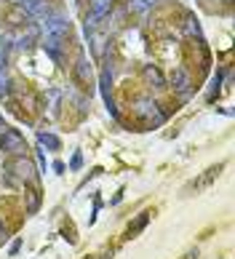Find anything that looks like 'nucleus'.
<instances>
[{
    "mask_svg": "<svg viewBox=\"0 0 235 259\" xmlns=\"http://www.w3.org/2000/svg\"><path fill=\"white\" fill-rule=\"evenodd\" d=\"M150 219H152V211H142V214L136 217V219H134V222H131L129 227H126V241H131V238H136V235H139L142 230H144L147 225H150Z\"/></svg>",
    "mask_w": 235,
    "mask_h": 259,
    "instance_id": "nucleus-7",
    "label": "nucleus"
},
{
    "mask_svg": "<svg viewBox=\"0 0 235 259\" xmlns=\"http://www.w3.org/2000/svg\"><path fill=\"white\" fill-rule=\"evenodd\" d=\"M24 150H27V142L16 128H6L0 134V152H6V155H22Z\"/></svg>",
    "mask_w": 235,
    "mask_h": 259,
    "instance_id": "nucleus-3",
    "label": "nucleus"
},
{
    "mask_svg": "<svg viewBox=\"0 0 235 259\" xmlns=\"http://www.w3.org/2000/svg\"><path fill=\"white\" fill-rule=\"evenodd\" d=\"M150 6H152V0H134V3H131L134 11H147Z\"/></svg>",
    "mask_w": 235,
    "mask_h": 259,
    "instance_id": "nucleus-14",
    "label": "nucleus"
},
{
    "mask_svg": "<svg viewBox=\"0 0 235 259\" xmlns=\"http://www.w3.org/2000/svg\"><path fill=\"white\" fill-rule=\"evenodd\" d=\"M88 78H91V67H88V62L81 56L77 64H75V80L77 83H88Z\"/></svg>",
    "mask_w": 235,
    "mask_h": 259,
    "instance_id": "nucleus-10",
    "label": "nucleus"
},
{
    "mask_svg": "<svg viewBox=\"0 0 235 259\" xmlns=\"http://www.w3.org/2000/svg\"><path fill=\"white\" fill-rule=\"evenodd\" d=\"M11 171L16 174L19 182H24V185H35L37 182V168H35V163L29 158H16L11 163Z\"/></svg>",
    "mask_w": 235,
    "mask_h": 259,
    "instance_id": "nucleus-4",
    "label": "nucleus"
},
{
    "mask_svg": "<svg viewBox=\"0 0 235 259\" xmlns=\"http://www.w3.org/2000/svg\"><path fill=\"white\" fill-rule=\"evenodd\" d=\"M83 168V152L81 150H75V155L70 160V171H81Z\"/></svg>",
    "mask_w": 235,
    "mask_h": 259,
    "instance_id": "nucleus-12",
    "label": "nucleus"
},
{
    "mask_svg": "<svg viewBox=\"0 0 235 259\" xmlns=\"http://www.w3.org/2000/svg\"><path fill=\"white\" fill-rule=\"evenodd\" d=\"M54 171H56V174H64V171H67V166H64L62 160H56V163H54Z\"/></svg>",
    "mask_w": 235,
    "mask_h": 259,
    "instance_id": "nucleus-17",
    "label": "nucleus"
},
{
    "mask_svg": "<svg viewBox=\"0 0 235 259\" xmlns=\"http://www.w3.org/2000/svg\"><path fill=\"white\" fill-rule=\"evenodd\" d=\"M8 94V75H6V70L0 67V97H6Z\"/></svg>",
    "mask_w": 235,
    "mask_h": 259,
    "instance_id": "nucleus-13",
    "label": "nucleus"
},
{
    "mask_svg": "<svg viewBox=\"0 0 235 259\" xmlns=\"http://www.w3.org/2000/svg\"><path fill=\"white\" fill-rule=\"evenodd\" d=\"M81 259H96L94 254H86V256H81Z\"/></svg>",
    "mask_w": 235,
    "mask_h": 259,
    "instance_id": "nucleus-20",
    "label": "nucleus"
},
{
    "mask_svg": "<svg viewBox=\"0 0 235 259\" xmlns=\"http://www.w3.org/2000/svg\"><path fill=\"white\" fill-rule=\"evenodd\" d=\"M144 78H147V80H155V85H158V89H163V85H166L163 75L155 70V67H144Z\"/></svg>",
    "mask_w": 235,
    "mask_h": 259,
    "instance_id": "nucleus-11",
    "label": "nucleus"
},
{
    "mask_svg": "<svg viewBox=\"0 0 235 259\" xmlns=\"http://www.w3.org/2000/svg\"><path fill=\"white\" fill-rule=\"evenodd\" d=\"M201 254H198V248H187V251H184L182 256H176V259H198Z\"/></svg>",
    "mask_w": 235,
    "mask_h": 259,
    "instance_id": "nucleus-16",
    "label": "nucleus"
},
{
    "mask_svg": "<svg viewBox=\"0 0 235 259\" xmlns=\"http://www.w3.org/2000/svg\"><path fill=\"white\" fill-rule=\"evenodd\" d=\"M6 238H8L6 235V227H3V222H0V241H6Z\"/></svg>",
    "mask_w": 235,
    "mask_h": 259,
    "instance_id": "nucleus-18",
    "label": "nucleus"
},
{
    "mask_svg": "<svg viewBox=\"0 0 235 259\" xmlns=\"http://www.w3.org/2000/svg\"><path fill=\"white\" fill-rule=\"evenodd\" d=\"M43 32H46V37L62 40V37H67V32H70V22H67V16L62 11H48L43 16Z\"/></svg>",
    "mask_w": 235,
    "mask_h": 259,
    "instance_id": "nucleus-2",
    "label": "nucleus"
},
{
    "mask_svg": "<svg viewBox=\"0 0 235 259\" xmlns=\"http://www.w3.org/2000/svg\"><path fill=\"white\" fill-rule=\"evenodd\" d=\"M37 145H41V147H48L51 152H59V150H62V139H59L56 134L41 131V134H37Z\"/></svg>",
    "mask_w": 235,
    "mask_h": 259,
    "instance_id": "nucleus-8",
    "label": "nucleus"
},
{
    "mask_svg": "<svg viewBox=\"0 0 235 259\" xmlns=\"http://www.w3.org/2000/svg\"><path fill=\"white\" fill-rule=\"evenodd\" d=\"M16 6L22 8L27 16H32V19H43L48 11H51L46 0H16Z\"/></svg>",
    "mask_w": 235,
    "mask_h": 259,
    "instance_id": "nucleus-6",
    "label": "nucleus"
},
{
    "mask_svg": "<svg viewBox=\"0 0 235 259\" xmlns=\"http://www.w3.org/2000/svg\"><path fill=\"white\" fill-rule=\"evenodd\" d=\"M112 254H115V248H110V251H104V256H102V259H112Z\"/></svg>",
    "mask_w": 235,
    "mask_h": 259,
    "instance_id": "nucleus-19",
    "label": "nucleus"
},
{
    "mask_svg": "<svg viewBox=\"0 0 235 259\" xmlns=\"http://www.w3.org/2000/svg\"><path fill=\"white\" fill-rule=\"evenodd\" d=\"M171 80H174V89L179 91L182 97H187V94H190V78H187V72H184V70H176Z\"/></svg>",
    "mask_w": 235,
    "mask_h": 259,
    "instance_id": "nucleus-9",
    "label": "nucleus"
},
{
    "mask_svg": "<svg viewBox=\"0 0 235 259\" xmlns=\"http://www.w3.org/2000/svg\"><path fill=\"white\" fill-rule=\"evenodd\" d=\"M224 166H227V160H219V163H214V166H209V168H206L198 179H192V182H187V185L182 187V195H184V198H187V195H198L201 190L211 187L214 182H217V179L222 177Z\"/></svg>",
    "mask_w": 235,
    "mask_h": 259,
    "instance_id": "nucleus-1",
    "label": "nucleus"
},
{
    "mask_svg": "<svg viewBox=\"0 0 235 259\" xmlns=\"http://www.w3.org/2000/svg\"><path fill=\"white\" fill-rule=\"evenodd\" d=\"M110 8H112V0H94L91 14L86 16V27H94V24H99L104 16H110Z\"/></svg>",
    "mask_w": 235,
    "mask_h": 259,
    "instance_id": "nucleus-5",
    "label": "nucleus"
},
{
    "mask_svg": "<svg viewBox=\"0 0 235 259\" xmlns=\"http://www.w3.org/2000/svg\"><path fill=\"white\" fill-rule=\"evenodd\" d=\"M19 248H22V238H16V241H14L11 246H8V254L16 256V254H19Z\"/></svg>",
    "mask_w": 235,
    "mask_h": 259,
    "instance_id": "nucleus-15",
    "label": "nucleus"
}]
</instances>
